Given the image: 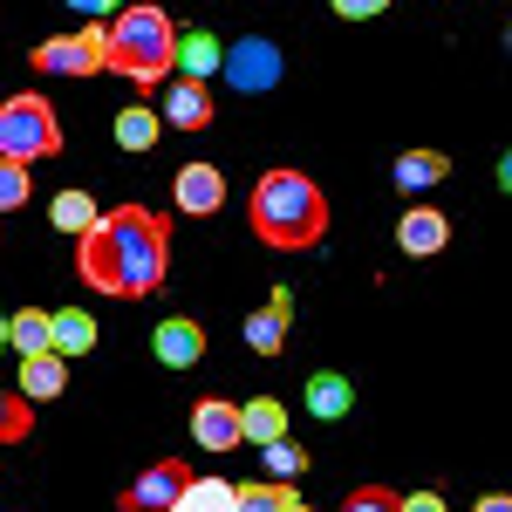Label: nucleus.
Listing matches in <instances>:
<instances>
[{
    "label": "nucleus",
    "mask_w": 512,
    "mask_h": 512,
    "mask_svg": "<svg viewBox=\"0 0 512 512\" xmlns=\"http://www.w3.org/2000/svg\"><path fill=\"white\" fill-rule=\"evenodd\" d=\"M287 308H294V301H287V287H280L260 315H246V342L260 355H280V342H287Z\"/></svg>",
    "instance_id": "nucleus-18"
},
{
    "label": "nucleus",
    "mask_w": 512,
    "mask_h": 512,
    "mask_svg": "<svg viewBox=\"0 0 512 512\" xmlns=\"http://www.w3.org/2000/svg\"><path fill=\"white\" fill-rule=\"evenodd\" d=\"M62 151V117L48 96H7L0 103V158L7 164H35Z\"/></svg>",
    "instance_id": "nucleus-4"
},
{
    "label": "nucleus",
    "mask_w": 512,
    "mask_h": 512,
    "mask_svg": "<svg viewBox=\"0 0 512 512\" xmlns=\"http://www.w3.org/2000/svg\"><path fill=\"white\" fill-rule=\"evenodd\" d=\"M158 110H144V103H130V110H117V144L123 151H151L158 144Z\"/></svg>",
    "instance_id": "nucleus-21"
},
{
    "label": "nucleus",
    "mask_w": 512,
    "mask_h": 512,
    "mask_svg": "<svg viewBox=\"0 0 512 512\" xmlns=\"http://www.w3.org/2000/svg\"><path fill=\"white\" fill-rule=\"evenodd\" d=\"M7 342L21 355H41L48 349V315H35V308H28V315H7Z\"/></svg>",
    "instance_id": "nucleus-24"
},
{
    "label": "nucleus",
    "mask_w": 512,
    "mask_h": 512,
    "mask_svg": "<svg viewBox=\"0 0 512 512\" xmlns=\"http://www.w3.org/2000/svg\"><path fill=\"white\" fill-rule=\"evenodd\" d=\"M219 76L233 82L239 96H267V89H280V76H287L280 41L246 35V41H233V48H219Z\"/></svg>",
    "instance_id": "nucleus-5"
},
{
    "label": "nucleus",
    "mask_w": 512,
    "mask_h": 512,
    "mask_svg": "<svg viewBox=\"0 0 512 512\" xmlns=\"http://www.w3.org/2000/svg\"><path fill=\"white\" fill-rule=\"evenodd\" d=\"M396 512H444L437 492H410V499H396Z\"/></svg>",
    "instance_id": "nucleus-30"
},
{
    "label": "nucleus",
    "mask_w": 512,
    "mask_h": 512,
    "mask_svg": "<svg viewBox=\"0 0 512 512\" xmlns=\"http://www.w3.org/2000/svg\"><path fill=\"white\" fill-rule=\"evenodd\" d=\"M478 512H512V499H506V492H492V499H478Z\"/></svg>",
    "instance_id": "nucleus-32"
},
{
    "label": "nucleus",
    "mask_w": 512,
    "mask_h": 512,
    "mask_svg": "<svg viewBox=\"0 0 512 512\" xmlns=\"http://www.w3.org/2000/svg\"><path fill=\"white\" fill-rule=\"evenodd\" d=\"M76 274L89 280L96 294H117V301L158 294L164 274H171V219L144 212V205L103 212L76 246Z\"/></svg>",
    "instance_id": "nucleus-1"
},
{
    "label": "nucleus",
    "mask_w": 512,
    "mask_h": 512,
    "mask_svg": "<svg viewBox=\"0 0 512 512\" xmlns=\"http://www.w3.org/2000/svg\"><path fill=\"white\" fill-rule=\"evenodd\" d=\"M287 499H294L287 478H253V485H239V512H280Z\"/></svg>",
    "instance_id": "nucleus-23"
},
{
    "label": "nucleus",
    "mask_w": 512,
    "mask_h": 512,
    "mask_svg": "<svg viewBox=\"0 0 512 512\" xmlns=\"http://www.w3.org/2000/svg\"><path fill=\"white\" fill-rule=\"evenodd\" d=\"M69 390V362L62 355H21V383H14V396H28V403H48V396Z\"/></svg>",
    "instance_id": "nucleus-12"
},
{
    "label": "nucleus",
    "mask_w": 512,
    "mask_h": 512,
    "mask_svg": "<svg viewBox=\"0 0 512 512\" xmlns=\"http://www.w3.org/2000/svg\"><path fill=\"white\" fill-rule=\"evenodd\" d=\"M267 451V472L274 478H294V472H308V451L294 444V437H274V444H260Z\"/></svg>",
    "instance_id": "nucleus-26"
},
{
    "label": "nucleus",
    "mask_w": 512,
    "mask_h": 512,
    "mask_svg": "<svg viewBox=\"0 0 512 512\" xmlns=\"http://www.w3.org/2000/svg\"><path fill=\"white\" fill-rule=\"evenodd\" d=\"M171 69H178L185 82L219 76V41L205 35V28H192V35H178V41H171Z\"/></svg>",
    "instance_id": "nucleus-15"
},
{
    "label": "nucleus",
    "mask_w": 512,
    "mask_h": 512,
    "mask_svg": "<svg viewBox=\"0 0 512 512\" xmlns=\"http://www.w3.org/2000/svg\"><path fill=\"white\" fill-rule=\"evenodd\" d=\"M192 437L205 451H239V403L226 396H198L192 403Z\"/></svg>",
    "instance_id": "nucleus-11"
},
{
    "label": "nucleus",
    "mask_w": 512,
    "mask_h": 512,
    "mask_svg": "<svg viewBox=\"0 0 512 512\" xmlns=\"http://www.w3.org/2000/svg\"><path fill=\"white\" fill-rule=\"evenodd\" d=\"M28 192H35V185H28V164H7V158H0V212L28 205Z\"/></svg>",
    "instance_id": "nucleus-27"
},
{
    "label": "nucleus",
    "mask_w": 512,
    "mask_h": 512,
    "mask_svg": "<svg viewBox=\"0 0 512 512\" xmlns=\"http://www.w3.org/2000/svg\"><path fill=\"white\" fill-rule=\"evenodd\" d=\"M171 512H239V485H226V478H185V492H178Z\"/></svg>",
    "instance_id": "nucleus-19"
},
{
    "label": "nucleus",
    "mask_w": 512,
    "mask_h": 512,
    "mask_svg": "<svg viewBox=\"0 0 512 512\" xmlns=\"http://www.w3.org/2000/svg\"><path fill=\"white\" fill-rule=\"evenodd\" d=\"M158 123L205 130V123H212V96H205V82H171V89H164V117Z\"/></svg>",
    "instance_id": "nucleus-16"
},
{
    "label": "nucleus",
    "mask_w": 512,
    "mask_h": 512,
    "mask_svg": "<svg viewBox=\"0 0 512 512\" xmlns=\"http://www.w3.org/2000/svg\"><path fill=\"white\" fill-rule=\"evenodd\" d=\"M246 212H253V233L267 239L274 253H308V246L328 239V198H321V185L308 171H287V164L253 185Z\"/></svg>",
    "instance_id": "nucleus-2"
},
{
    "label": "nucleus",
    "mask_w": 512,
    "mask_h": 512,
    "mask_svg": "<svg viewBox=\"0 0 512 512\" xmlns=\"http://www.w3.org/2000/svg\"><path fill=\"white\" fill-rule=\"evenodd\" d=\"M185 478H192L185 458H158L144 478H130V485L117 492V506L123 512H171V506H178V492H185Z\"/></svg>",
    "instance_id": "nucleus-6"
},
{
    "label": "nucleus",
    "mask_w": 512,
    "mask_h": 512,
    "mask_svg": "<svg viewBox=\"0 0 512 512\" xmlns=\"http://www.w3.org/2000/svg\"><path fill=\"white\" fill-rule=\"evenodd\" d=\"M280 512H308V506H301V499H287V506H280Z\"/></svg>",
    "instance_id": "nucleus-33"
},
{
    "label": "nucleus",
    "mask_w": 512,
    "mask_h": 512,
    "mask_svg": "<svg viewBox=\"0 0 512 512\" xmlns=\"http://www.w3.org/2000/svg\"><path fill=\"white\" fill-rule=\"evenodd\" d=\"M48 212H55V226H62V233H76V239L103 219V205H96L89 192H55V205H48Z\"/></svg>",
    "instance_id": "nucleus-22"
},
{
    "label": "nucleus",
    "mask_w": 512,
    "mask_h": 512,
    "mask_svg": "<svg viewBox=\"0 0 512 512\" xmlns=\"http://www.w3.org/2000/svg\"><path fill=\"white\" fill-rule=\"evenodd\" d=\"M28 431H35V410H28V396H0V444H21Z\"/></svg>",
    "instance_id": "nucleus-25"
},
{
    "label": "nucleus",
    "mask_w": 512,
    "mask_h": 512,
    "mask_svg": "<svg viewBox=\"0 0 512 512\" xmlns=\"http://www.w3.org/2000/svg\"><path fill=\"white\" fill-rule=\"evenodd\" d=\"M171 41H178V28L158 0H123L103 28V69H117L137 89H158L171 76Z\"/></svg>",
    "instance_id": "nucleus-3"
},
{
    "label": "nucleus",
    "mask_w": 512,
    "mask_h": 512,
    "mask_svg": "<svg viewBox=\"0 0 512 512\" xmlns=\"http://www.w3.org/2000/svg\"><path fill=\"white\" fill-rule=\"evenodd\" d=\"M437 178H451V158H444V151H403V158H396V185H403V192H424Z\"/></svg>",
    "instance_id": "nucleus-20"
},
{
    "label": "nucleus",
    "mask_w": 512,
    "mask_h": 512,
    "mask_svg": "<svg viewBox=\"0 0 512 512\" xmlns=\"http://www.w3.org/2000/svg\"><path fill=\"white\" fill-rule=\"evenodd\" d=\"M342 512H396V492L390 485H362V492L342 499Z\"/></svg>",
    "instance_id": "nucleus-28"
},
{
    "label": "nucleus",
    "mask_w": 512,
    "mask_h": 512,
    "mask_svg": "<svg viewBox=\"0 0 512 512\" xmlns=\"http://www.w3.org/2000/svg\"><path fill=\"white\" fill-rule=\"evenodd\" d=\"M151 349H158L164 369H198V355H205V328L192 315H164L158 335H151Z\"/></svg>",
    "instance_id": "nucleus-10"
},
{
    "label": "nucleus",
    "mask_w": 512,
    "mask_h": 512,
    "mask_svg": "<svg viewBox=\"0 0 512 512\" xmlns=\"http://www.w3.org/2000/svg\"><path fill=\"white\" fill-rule=\"evenodd\" d=\"M0 349H7V315H0Z\"/></svg>",
    "instance_id": "nucleus-34"
},
{
    "label": "nucleus",
    "mask_w": 512,
    "mask_h": 512,
    "mask_svg": "<svg viewBox=\"0 0 512 512\" xmlns=\"http://www.w3.org/2000/svg\"><path fill=\"white\" fill-rule=\"evenodd\" d=\"M355 410V390H349V376H335V369H321V376H308V417H349Z\"/></svg>",
    "instance_id": "nucleus-17"
},
{
    "label": "nucleus",
    "mask_w": 512,
    "mask_h": 512,
    "mask_svg": "<svg viewBox=\"0 0 512 512\" xmlns=\"http://www.w3.org/2000/svg\"><path fill=\"white\" fill-rule=\"evenodd\" d=\"M69 7H89V14H117L123 0H69Z\"/></svg>",
    "instance_id": "nucleus-31"
},
{
    "label": "nucleus",
    "mask_w": 512,
    "mask_h": 512,
    "mask_svg": "<svg viewBox=\"0 0 512 512\" xmlns=\"http://www.w3.org/2000/svg\"><path fill=\"white\" fill-rule=\"evenodd\" d=\"M274 437H287V403L280 396L239 403V444H274Z\"/></svg>",
    "instance_id": "nucleus-14"
},
{
    "label": "nucleus",
    "mask_w": 512,
    "mask_h": 512,
    "mask_svg": "<svg viewBox=\"0 0 512 512\" xmlns=\"http://www.w3.org/2000/svg\"><path fill=\"white\" fill-rule=\"evenodd\" d=\"M171 205H178L185 219H212V212L226 205V171H219V164H185V171L171 178Z\"/></svg>",
    "instance_id": "nucleus-8"
},
{
    "label": "nucleus",
    "mask_w": 512,
    "mask_h": 512,
    "mask_svg": "<svg viewBox=\"0 0 512 512\" xmlns=\"http://www.w3.org/2000/svg\"><path fill=\"white\" fill-rule=\"evenodd\" d=\"M444 239H451V219H444L437 205H410V212L396 219V246H403L410 260H431V253H444Z\"/></svg>",
    "instance_id": "nucleus-9"
},
{
    "label": "nucleus",
    "mask_w": 512,
    "mask_h": 512,
    "mask_svg": "<svg viewBox=\"0 0 512 512\" xmlns=\"http://www.w3.org/2000/svg\"><path fill=\"white\" fill-rule=\"evenodd\" d=\"M328 7H335L342 21H376V14H383L390 0H328Z\"/></svg>",
    "instance_id": "nucleus-29"
},
{
    "label": "nucleus",
    "mask_w": 512,
    "mask_h": 512,
    "mask_svg": "<svg viewBox=\"0 0 512 512\" xmlns=\"http://www.w3.org/2000/svg\"><path fill=\"white\" fill-rule=\"evenodd\" d=\"M103 69V28L89 35H55L35 48V76H96Z\"/></svg>",
    "instance_id": "nucleus-7"
},
{
    "label": "nucleus",
    "mask_w": 512,
    "mask_h": 512,
    "mask_svg": "<svg viewBox=\"0 0 512 512\" xmlns=\"http://www.w3.org/2000/svg\"><path fill=\"white\" fill-rule=\"evenodd\" d=\"M96 349V321L82 315V308H55L48 315V355H62V362H76V355Z\"/></svg>",
    "instance_id": "nucleus-13"
}]
</instances>
